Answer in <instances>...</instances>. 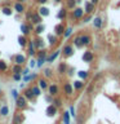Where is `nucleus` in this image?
<instances>
[{
  "mask_svg": "<svg viewBox=\"0 0 120 124\" xmlns=\"http://www.w3.org/2000/svg\"><path fill=\"white\" fill-rule=\"evenodd\" d=\"M14 102H15V107H17V110H19V111L26 110L27 106H29V101H27V98L23 94L19 96L18 98L14 101Z\"/></svg>",
  "mask_w": 120,
  "mask_h": 124,
  "instance_id": "nucleus-1",
  "label": "nucleus"
},
{
  "mask_svg": "<svg viewBox=\"0 0 120 124\" xmlns=\"http://www.w3.org/2000/svg\"><path fill=\"white\" fill-rule=\"evenodd\" d=\"M84 16H85V12H84L83 8H80V7H76L75 9L71 12V17H72L74 21H81Z\"/></svg>",
  "mask_w": 120,
  "mask_h": 124,
  "instance_id": "nucleus-2",
  "label": "nucleus"
},
{
  "mask_svg": "<svg viewBox=\"0 0 120 124\" xmlns=\"http://www.w3.org/2000/svg\"><path fill=\"white\" fill-rule=\"evenodd\" d=\"M74 53H75V48H74L72 44H65V46L62 48V56L65 58L72 57Z\"/></svg>",
  "mask_w": 120,
  "mask_h": 124,
  "instance_id": "nucleus-3",
  "label": "nucleus"
},
{
  "mask_svg": "<svg viewBox=\"0 0 120 124\" xmlns=\"http://www.w3.org/2000/svg\"><path fill=\"white\" fill-rule=\"evenodd\" d=\"M58 110H60V108L56 107L53 103H49L45 108V115L48 116V118H54V116L58 114Z\"/></svg>",
  "mask_w": 120,
  "mask_h": 124,
  "instance_id": "nucleus-4",
  "label": "nucleus"
},
{
  "mask_svg": "<svg viewBox=\"0 0 120 124\" xmlns=\"http://www.w3.org/2000/svg\"><path fill=\"white\" fill-rule=\"evenodd\" d=\"M63 93L67 97H71L74 93H75V89H74V87H72V83H70V81H65L63 83Z\"/></svg>",
  "mask_w": 120,
  "mask_h": 124,
  "instance_id": "nucleus-5",
  "label": "nucleus"
},
{
  "mask_svg": "<svg viewBox=\"0 0 120 124\" xmlns=\"http://www.w3.org/2000/svg\"><path fill=\"white\" fill-rule=\"evenodd\" d=\"M32 43H34V46L36 48V50L45 49V41L43 40L41 38H39V36H35V38L32 39Z\"/></svg>",
  "mask_w": 120,
  "mask_h": 124,
  "instance_id": "nucleus-6",
  "label": "nucleus"
},
{
  "mask_svg": "<svg viewBox=\"0 0 120 124\" xmlns=\"http://www.w3.org/2000/svg\"><path fill=\"white\" fill-rule=\"evenodd\" d=\"M81 60H83L84 62H87V63H90V62L94 61V53L92 52V50H85V52L83 53V56H81Z\"/></svg>",
  "mask_w": 120,
  "mask_h": 124,
  "instance_id": "nucleus-7",
  "label": "nucleus"
},
{
  "mask_svg": "<svg viewBox=\"0 0 120 124\" xmlns=\"http://www.w3.org/2000/svg\"><path fill=\"white\" fill-rule=\"evenodd\" d=\"M36 53H38V50L34 46L32 39H29V44H27V54H29L31 58H34V57H36Z\"/></svg>",
  "mask_w": 120,
  "mask_h": 124,
  "instance_id": "nucleus-8",
  "label": "nucleus"
},
{
  "mask_svg": "<svg viewBox=\"0 0 120 124\" xmlns=\"http://www.w3.org/2000/svg\"><path fill=\"white\" fill-rule=\"evenodd\" d=\"M58 93H60V87H58V84L50 83L49 87H48V94H50L52 97H56V96H58Z\"/></svg>",
  "mask_w": 120,
  "mask_h": 124,
  "instance_id": "nucleus-9",
  "label": "nucleus"
},
{
  "mask_svg": "<svg viewBox=\"0 0 120 124\" xmlns=\"http://www.w3.org/2000/svg\"><path fill=\"white\" fill-rule=\"evenodd\" d=\"M60 54H62V49H56L53 53L48 54V57H46V62H48V63H53V62L58 58Z\"/></svg>",
  "mask_w": 120,
  "mask_h": 124,
  "instance_id": "nucleus-10",
  "label": "nucleus"
},
{
  "mask_svg": "<svg viewBox=\"0 0 120 124\" xmlns=\"http://www.w3.org/2000/svg\"><path fill=\"white\" fill-rule=\"evenodd\" d=\"M93 27H94L96 30H101L103 27V18L101 17V16H97V17L93 18Z\"/></svg>",
  "mask_w": 120,
  "mask_h": 124,
  "instance_id": "nucleus-11",
  "label": "nucleus"
},
{
  "mask_svg": "<svg viewBox=\"0 0 120 124\" xmlns=\"http://www.w3.org/2000/svg\"><path fill=\"white\" fill-rule=\"evenodd\" d=\"M13 61H14V63L23 66V65L26 63V56H25V54H22V53H17L13 57Z\"/></svg>",
  "mask_w": 120,
  "mask_h": 124,
  "instance_id": "nucleus-12",
  "label": "nucleus"
},
{
  "mask_svg": "<svg viewBox=\"0 0 120 124\" xmlns=\"http://www.w3.org/2000/svg\"><path fill=\"white\" fill-rule=\"evenodd\" d=\"M13 10H14L17 14H22V13H25V12H26V7H25V4L15 1L14 5H13Z\"/></svg>",
  "mask_w": 120,
  "mask_h": 124,
  "instance_id": "nucleus-13",
  "label": "nucleus"
},
{
  "mask_svg": "<svg viewBox=\"0 0 120 124\" xmlns=\"http://www.w3.org/2000/svg\"><path fill=\"white\" fill-rule=\"evenodd\" d=\"M38 85L41 88V91H48L49 81H48V79H45L44 76H41V78H39V79H38Z\"/></svg>",
  "mask_w": 120,
  "mask_h": 124,
  "instance_id": "nucleus-14",
  "label": "nucleus"
},
{
  "mask_svg": "<svg viewBox=\"0 0 120 124\" xmlns=\"http://www.w3.org/2000/svg\"><path fill=\"white\" fill-rule=\"evenodd\" d=\"M65 30H66V26L61 22V23H58V25H56V27H54V34H56L58 38H60V36H63Z\"/></svg>",
  "mask_w": 120,
  "mask_h": 124,
  "instance_id": "nucleus-15",
  "label": "nucleus"
},
{
  "mask_svg": "<svg viewBox=\"0 0 120 124\" xmlns=\"http://www.w3.org/2000/svg\"><path fill=\"white\" fill-rule=\"evenodd\" d=\"M67 71H68V65L66 62H60L57 66V72L60 75H63V74H67Z\"/></svg>",
  "mask_w": 120,
  "mask_h": 124,
  "instance_id": "nucleus-16",
  "label": "nucleus"
},
{
  "mask_svg": "<svg viewBox=\"0 0 120 124\" xmlns=\"http://www.w3.org/2000/svg\"><path fill=\"white\" fill-rule=\"evenodd\" d=\"M17 41H18V44L21 48H26L27 44H29V36H25V35H18L17 36Z\"/></svg>",
  "mask_w": 120,
  "mask_h": 124,
  "instance_id": "nucleus-17",
  "label": "nucleus"
},
{
  "mask_svg": "<svg viewBox=\"0 0 120 124\" xmlns=\"http://www.w3.org/2000/svg\"><path fill=\"white\" fill-rule=\"evenodd\" d=\"M67 8L66 7H62L60 10L57 12V18L60 19V21H65L66 18H67Z\"/></svg>",
  "mask_w": 120,
  "mask_h": 124,
  "instance_id": "nucleus-18",
  "label": "nucleus"
},
{
  "mask_svg": "<svg viewBox=\"0 0 120 124\" xmlns=\"http://www.w3.org/2000/svg\"><path fill=\"white\" fill-rule=\"evenodd\" d=\"M72 45L75 46V48L77 49H81V48H84V45H83V43H81V35H76V36H74L72 39Z\"/></svg>",
  "mask_w": 120,
  "mask_h": 124,
  "instance_id": "nucleus-19",
  "label": "nucleus"
},
{
  "mask_svg": "<svg viewBox=\"0 0 120 124\" xmlns=\"http://www.w3.org/2000/svg\"><path fill=\"white\" fill-rule=\"evenodd\" d=\"M46 40L49 41V45H52V46H56L58 43V36L56 34H48V36H46Z\"/></svg>",
  "mask_w": 120,
  "mask_h": 124,
  "instance_id": "nucleus-20",
  "label": "nucleus"
},
{
  "mask_svg": "<svg viewBox=\"0 0 120 124\" xmlns=\"http://www.w3.org/2000/svg\"><path fill=\"white\" fill-rule=\"evenodd\" d=\"M81 35V43L84 46H89L92 44V36L89 34H80Z\"/></svg>",
  "mask_w": 120,
  "mask_h": 124,
  "instance_id": "nucleus-21",
  "label": "nucleus"
},
{
  "mask_svg": "<svg viewBox=\"0 0 120 124\" xmlns=\"http://www.w3.org/2000/svg\"><path fill=\"white\" fill-rule=\"evenodd\" d=\"M94 10H96V5H94V4L90 3V1H87V3H85V7H84L85 14H92Z\"/></svg>",
  "mask_w": 120,
  "mask_h": 124,
  "instance_id": "nucleus-22",
  "label": "nucleus"
},
{
  "mask_svg": "<svg viewBox=\"0 0 120 124\" xmlns=\"http://www.w3.org/2000/svg\"><path fill=\"white\" fill-rule=\"evenodd\" d=\"M31 23H32L34 26L43 23V17L38 13V12H34V16H32V19H31Z\"/></svg>",
  "mask_w": 120,
  "mask_h": 124,
  "instance_id": "nucleus-23",
  "label": "nucleus"
},
{
  "mask_svg": "<svg viewBox=\"0 0 120 124\" xmlns=\"http://www.w3.org/2000/svg\"><path fill=\"white\" fill-rule=\"evenodd\" d=\"M19 30H21V34L25 35V36H29V35L31 34V29H30L29 22H27V23H22L21 27H19Z\"/></svg>",
  "mask_w": 120,
  "mask_h": 124,
  "instance_id": "nucleus-24",
  "label": "nucleus"
},
{
  "mask_svg": "<svg viewBox=\"0 0 120 124\" xmlns=\"http://www.w3.org/2000/svg\"><path fill=\"white\" fill-rule=\"evenodd\" d=\"M35 79H38V72H30L29 75H25L22 78L23 83H30V81H32Z\"/></svg>",
  "mask_w": 120,
  "mask_h": 124,
  "instance_id": "nucleus-25",
  "label": "nucleus"
},
{
  "mask_svg": "<svg viewBox=\"0 0 120 124\" xmlns=\"http://www.w3.org/2000/svg\"><path fill=\"white\" fill-rule=\"evenodd\" d=\"M72 87L75 91H81L84 87H85V83H84V80H80V79H77L75 81H72Z\"/></svg>",
  "mask_w": 120,
  "mask_h": 124,
  "instance_id": "nucleus-26",
  "label": "nucleus"
},
{
  "mask_svg": "<svg viewBox=\"0 0 120 124\" xmlns=\"http://www.w3.org/2000/svg\"><path fill=\"white\" fill-rule=\"evenodd\" d=\"M38 13L41 16V17H48V16L50 14V10H49V8L48 7H45V5H40V8L38 9Z\"/></svg>",
  "mask_w": 120,
  "mask_h": 124,
  "instance_id": "nucleus-27",
  "label": "nucleus"
},
{
  "mask_svg": "<svg viewBox=\"0 0 120 124\" xmlns=\"http://www.w3.org/2000/svg\"><path fill=\"white\" fill-rule=\"evenodd\" d=\"M23 96L27 98V101L29 102H32V101L36 98V97L34 96V93H32V91H31V88H27V89H25V92H23Z\"/></svg>",
  "mask_w": 120,
  "mask_h": 124,
  "instance_id": "nucleus-28",
  "label": "nucleus"
},
{
  "mask_svg": "<svg viewBox=\"0 0 120 124\" xmlns=\"http://www.w3.org/2000/svg\"><path fill=\"white\" fill-rule=\"evenodd\" d=\"M25 122V115L22 112H15L14 115V124H23Z\"/></svg>",
  "mask_w": 120,
  "mask_h": 124,
  "instance_id": "nucleus-29",
  "label": "nucleus"
},
{
  "mask_svg": "<svg viewBox=\"0 0 120 124\" xmlns=\"http://www.w3.org/2000/svg\"><path fill=\"white\" fill-rule=\"evenodd\" d=\"M44 30H45V25H44V23H40V25H36V26H35L34 34L36 35V36H39V35H41L43 32H44Z\"/></svg>",
  "mask_w": 120,
  "mask_h": 124,
  "instance_id": "nucleus-30",
  "label": "nucleus"
},
{
  "mask_svg": "<svg viewBox=\"0 0 120 124\" xmlns=\"http://www.w3.org/2000/svg\"><path fill=\"white\" fill-rule=\"evenodd\" d=\"M62 122H63V124H71V115H70V111L68 110L63 111V115H62Z\"/></svg>",
  "mask_w": 120,
  "mask_h": 124,
  "instance_id": "nucleus-31",
  "label": "nucleus"
},
{
  "mask_svg": "<svg viewBox=\"0 0 120 124\" xmlns=\"http://www.w3.org/2000/svg\"><path fill=\"white\" fill-rule=\"evenodd\" d=\"M13 8H10V7H8V5H4V7H1V13L4 14V16H7V17H9V16H12L13 14Z\"/></svg>",
  "mask_w": 120,
  "mask_h": 124,
  "instance_id": "nucleus-32",
  "label": "nucleus"
},
{
  "mask_svg": "<svg viewBox=\"0 0 120 124\" xmlns=\"http://www.w3.org/2000/svg\"><path fill=\"white\" fill-rule=\"evenodd\" d=\"M76 74H77V78H79L80 80H87L89 78V72L85 71V70H79Z\"/></svg>",
  "mask_w": 120,
  "mask_h": 124,
  "instance_id": "nucleus-33",
  "label": "nucleus"
},
{
  "mask_svg": "<svg viewBox=\"0 0 120 124\" xmlns=\"http://www.w3.org/2000/svg\"><path fill=\"white\" fill-rule=\"evenodd\" d=\"M9 106L8 105H3L1 107H0V116H3V118H5V116L9 115Z\"/></svg>",
  "mask_w": 120,
  "mask_h": 124,
  "instance_id": "nucleus-34",
  "label": "nucleus"
},
{
  "mask_svg": "<svg viewBox=\"0 0 120 124\" xmlns=\"http://www.w3.org/2000/svg\"><path fill=\"white\" fill-rule=\"evenodd\" d=\"M31 91H32V93H34V96H35V97H39V96H41V88L39 87L38 84L32 85V87H31Z\"/></svg>",
  "mask_w": 120,
  "mask_h": 124,
  "instance_id": "nucleus-35",
  "label": "nucleus"
},
{
  "mask_svg": "<svg viewBox=\"0 0 120 124\" xmlns=\"http://www.w3.org/2000/svg\"><path fill=\"white\" fill-rule=\"evenodd\" d=\"M43 76H44L45 79H50V78H53V71H52V69L46 67V69L43 70Z\"/></svg>",
  "mask_w": 120,
  "mask_h": 124,
  "instance_id": "nucleus-36",
  "label": "nucleus"
},
{
  "mask_svg": "<svg viewBox=\"0 0 120 124\" xmlns=\"http://www.w3.org/2000/svg\"><path fill=\"white\" fill-rule=\"evenodd\" d=\"M72 31H74V27L72 26H68V27H66V30H65V34H63V39L65 40H67V39L72 35Z\"/></svg>",
  "mask_w": 120,
  "mask_h": 124,
  "instance_id": "nucleus-37",
  "label": "nucleus"
},
{
  "mask_svg": "<svg viewBox=\"0 0 120 124\" xmlns=\"http://www.w3.org/2000/svg\"><path fill=\"white\" fill-rule=\"evenodd\" d=\"M22 70H23V67L21 65L14 63L13 66H12V74H22Z\"/></svg>",
  "mask_w": 120,
  "mask_h": 124,
  "instance_id": "nucleus-38",
  "label": "nucleus"
},
{
  "mask_svg": "<svg viewBox=\"0 0 120 124\" xmlns=\"http://www.w3.org/2000/svg\"><path fill=\"white\" fill-rule=\"evenodd\" d=\"M66 8L68 10H74L76 8V0H67L66 1Z\"/></svg>",
  "mask_w": 120,
  "mask_h": 124,
  "instance_id": "nucleus-39",
  "label": "nucleus"
},
{
  "mask_svg": "<svg viewBox=\"0 0 120 124\" xmlns=\"http://www.w3.org/2000/svg\"><path fill=\"white\" fill-rule=\"evenodd\" d=\"M48 57V52L45 49H41V50H38L36 53V58H46Z\"/></svg>",
  "mask_w": 120,
  "mask_h": 124,
  "instance_id": "nucleus-40",
  "label": "nucleus"
},
{
  "mask_svg": "<svg viewBox=\"0 0 120 124\" xmlns=\"http://www.w3.org/2000/svg\"><path fill=\"white\" fill-rule=\"evenodd\" d=\"M7 70H8V63H7V61L0 60V72H5Z\"/></svg>",
  "mask_w": 120,
  "mask_h": 124,
  "instance_id": "nucleus-41",
  "label": "nucleus"
},
{
  "mask_svg": "<svg viewBox=\"0 0 120 124\" xmlns=\"http://www.w3.org/2000/svg\"><path fill=\"white\" fill-rule=\"evenodd\" d=\"M46 62V58H36V69H40Z\"/></svg>",
  "mask_w": 120,
  "mask_h": 124,
  "instance_id": "nucleus-42",
  "label": "nucleus"
},
{
  "mask_svg": "<svg viewBox=\"0 0 120 124\" xmlns=\"http://www.w3.org/2000/svg\"><path fill=\"white\" fill-rule=\"evenodd\" d=\"M68 111H70L71 118L76 119V111H75V106H74V105H70V106H68Z\"/></svg>",
  "mask_w": 120,
  "mask_h": 124,
  "instance_id": "nucleus-43",
  "label": "nucleus"
},
{
  "mask_svg": "<svg viewBox=\"0 0 120 124\" xmlns=\"http://www.w3.org/2000/svg\"><path fill=\"white\" fill-rule=\"evenodd\" d=\"M52 103H53L56 107H58V108L62 107V105H63V103H62V100H61V98H57V97L53 100V102H52Z\"/></svg>",
  "mask_w": 120,
  "mask_h": 124,
  "instance_id": "nucleus-44",
  "label": "nucleus"
},
{
  "mask_svg": "<svg viewBox=\"0 0 120 124\" xmlns=\"http://www.w3.org/2000/svg\"><path fill=\"white\" fill-rule=\"evenodd\" d=\"M90 21H93L92 14H85L84 17H83V19H81V22H83V23H88V22H90Z\"/></svg>",
  "mask_w": 120,
  "mask_h": 124,
  "instance_id": "nucleus-45",
  "label": "nucleus"
},
{
  "mask_svg": "<svg viewBox=\"0 0 120 124\" xmlns=\"http://www.w3.org/2000/svg\"><path fill=\"white\" fill-rule=\"evenodd\" d=\"M32 16H34V12L32 10H27L25 17H26V21L27 22H31V19H32Z\"/></svg>",
  "mask_w": 120,
  "mask_h": 124,
  "instance_id": "nucleus-46",
  "label": "nucleus"
},
{
  "mask_svg": "<svg viewBox=\"0 0 120 124\" xmlns=\"http://www.w3.org/2000/svg\"><path fill=\"white\" fill-rule=\"evenodd\" d=\"M10 94H12V97H13V100H14V101L17 100L19 96H21V94H19V92L17 91V89H12V91H10Z\"/></svg>",
  "mask_w": 120,
  "mask_h": 124,
  "instance_id": "nucleus-47",
  "label": "nucleus"
},
{
  "mask_svg": "<svg viewBox=\"0 0 120 124\" xmlns=\"http://www.w3.org/2000/svg\"><path fill=\"white\" fill-rule=\"evenodd\" d=\"M12 78H13L14 81H19V80H22L23 75L22 74H12Z\"/></svg>",
  "mask_w": 120,
  "mask_h": 124,
  "instance_id": "nucleus-48",
  "label": "nucleus"
},
{
  "mask_svg": "<svg viewBox=\"0 0 120 124\" xmlns=\"http://www.w3.org/2000/svg\"><path fill=\"white\" fill-rule=\"evenodd\" d=\"M29 62H30V65H29V67H30V69L36 67V60H35V58H31V60H30Z\"/></svg>",
  "mask_w": 120,
  "mask_h": 124,
  "instance_id": "nucleus-49",
  "label": "nucleus"
},
{
  "mask_svg": "<svg viewBox=\"0 0 120 124\" xmlns=\"http://www.w3.org/2000/svg\"><path fill=\"white\" fill-rule=\"evenodd\" d=\"M31 72V69L30 67H23V70H22V75L25 76V75H29V74Z\"/></svg>",
  "mask_w": 120,
  "mask_h": 124,
  "instance_id": "nucleus-50",
  "label": "nucleus"
},
{
  "mask_svg": "<svg viewBox=\"0 0 120 124\" xmlns=\"http://www.w3.org/2000/svg\"><path fill=\"white\" fill-rule=\"evenodd\" d=\"M35 3L39 4V5H45L48 3V0H35Z\"/></svg>",
  "mask_w": 120,
  "mask_h": 124,
  "instance_id": "nucleus-51",
  "label": "nucleus"
},
{
  "mask_svg": "<svg viewBox=\"0 0 120 124\" xmlns=\"http://www.w3.org/2000/svg\"><path fill=\"white\" fill-rule=\"evenodd\" d=\"M45 100H46V102H49V103H52L54 98H53V97H52V96H50V94H48V96H46V97H45Z\"/></svg>",
  "mask_w": 120,
  "mask_h": 124,
  "instance_id": "nucleus-52",
  "label": "nucleus"
},
{
  "mask_svg": "<svg viewBox=\"0 0 120 124\" xmlns=\"http://www.w3.org/2000/svg\"><path fill=\"white\" fill-rule=\"evenodd\" d=\"M89 1H90V3H93L94 5H97V4L99 3V0H89Z\"/></svg>",
  "mask_w": 120,
  "mask_h": 124,
  "instance_id": "nucleus-53",
  "label": "nucleus"
},
{
  "mask_svg": "<svg viewBox=\"0 0 120 124\" xmlns=\"http://www.w3.org/2000/svg\"><path fill=\"white\" fill-rule=\"evenodd\" d=\"M15 1H18V3H22V4H25L27 0H15Z\"/></svg>",
  "mask_w": 120,
  "mask_h": 124,
  "instance_id": "nucleus-54",
  "label": "nucleus"
},
{
  "mask_svg": "<svg viewBox=\"0 0 120 124\" xmlns=\"http://www.w3.org/2000/svg\"><path fill=\"white\" fill-rule=\"evenodd\" d=\"M3 96V89H1V87H0V97Z\"/></svg>",
  "mask_w": 120,
  "mask_h": 124,
  "instance_id": "nucleus-55",
  "label": "nucleus"
},
{
  "mask_svg": "<svg viewBox=\"0 0 120 124\" xmlns=\"http://www.w3.org/2000/svg\"><path fill=\"white\" fill-rule=\"evenodd\" d=\"M54 1H56V3H62L63 0H54Z\"/></svg>",
  "mask_w": 120,
  "mask_h": 124,
  "instance_id": "nucleus-56",
  "label": "nucleus"
},
{
  "mask_svg": "<svg viewBox=\"0 0 120 124\" xmlns=\"http://www.w3.org/2000/svg\"><path fill=\"white\" fill-rule=\"evenodd\" d=\"M81 3V0H76V4H80Z\"/></svg>",
  "mask_w": 120,
  "mask_h": 124,
  "instance_id": "nucleus-57",
  "label": "nucleus"
},
{
  "mask_svg": "<svg viewBox=\"0 0 120 124\" xmlns=\"http://www.w3.org/2000/svg\"><path fill=\"white\" fill-rule=\"evenodd\" d=\"M119 61H120V56H119Z\"/></svg>",
  "mask_w": 120,
  "mask_h": 124,
  "instance_id": "nucleus-58",
  "label": "nucleus"
},
{
  "mask_svg": "<svg viewBox=\"0 0 120 124\" xmlns=\"http://www.w3.org/2000/svg\"><path fill=\"white\" fill-rule=\"evenodd\" d=\"M0 54H1V53H0Z\"/></svg>",
  "mask_w": 120,
  "mask_h": 124,
  "instance_id": "nucleus-59",
  "label": "nucleus"
}]
</instances>
